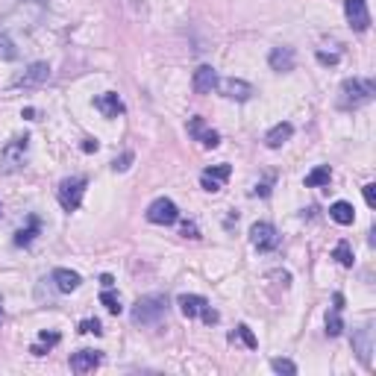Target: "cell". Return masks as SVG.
<instances>
[{"instance_id": "obj_13", "label": "cell", "mask_w": 376, "mask_h": 376, "mask_svg": "<svg viewBox=\"0 0 376 376\" xmlns=\"http://www.w3.org/2000/svg\"><path fill=\"white\" fill-rule=\"evenodd\" d=\"M191 88L197 94H212L218 88V71L212 68V65H200L191 76Z\"/></svg>"}, {"instance_id": "obj_1", "label": "cell", "mask_w": 376, "mask_h": 376, "mask_svg": "<svg viewBox=\"0 0 376 376\" xmlns=\"http://www.w3.org/2000/svg\"><path fill=\"white\" fill-rule=\"evenodd\" d=\"M373 97H376V85H373V80H364V76H353V80L341 83V88H338V109H347V112H353V109L368 106Z\"/></svg>"}, {"instance_id": "obj_6", "label": "cell", "mask_w": 376, "mask_h": 376, "mask_svg": "<svg viewBox=\"0 0 376 376\" xmlns=\"http://www.w3.org/2000/svg\"><path fill=\"white\" fill-rule=\"evenodd\" d=\"M250 244L256 247L259 253L276 250V247H280V232H276V227L268 224V220H259V224L250 227Z\"/></svg>"}, {"instance_id": "obj_12", "label": "cell", "mask_w": 376, "mask_h": 376, "mask_svg": "<svg viewBox=\"0 0 376 376\" xmlns=\"http://www.w3.org/2000/svg\"><path fill=\"white\" fill-rule=\"evenodd\" d=\"M188 136H191L194 141H200L203 147H218V145H220V136H218L215 129L206 127V121H203L200 115L188 121Z\"/></svg>"}, {"instance_id": "obj_5", "label": "cell", "mask_w": 376, "mask_h": 376, "mask_svg": "<svg viewBox=\"0 0 376 376\" xmlns=\"http://www.w3.org/2000/svg\"><path fill=\"white\" fill-rule=\"evenodd\" d=\"M147 220L156 227H171L180 220V209H176L171 197H156V200L147 206Z\"/></svg>"}, {"instance_id": "obj_22", "label": "cell", "mask_w": 376, "mask_h": 376, "mask_svg": "<svg viewBox=\"0 0 376 376\" xmlns=\"http://www.w3.org/2000/svg\"><path fill=\"white\" fill-rule=\"evenodd\" d=\"M56 344H59V333H41L36 344L30 347V353H32V356H44V350H50Z\"/></svg>"}, {"instance_id": "obj_28", "label": "cell", "mask_w": 376, "mask_h": 376, "mask_svg": "<svg viewBox=\"0 0 376 376\" xmlns=\"http://www.w3.org/2000/svg\"><path fill=\"white\" fill-rule=\"evenodd\" d=\"M232 335H238V338L244 341V344H247L250 350H256V347H259V341H256V335L250 333V326H247V324H241V326H238V329H236V333H232Z\"/></svg>"}, {"instance_id": "obj_4", "label": "cell", "mask_w": 376, "mask_h": 376, "mask_svg": "<svg viewBox=\"0 0 376 376\" xmlns=\"http://www.w3.org/2000/svg\"><path fill=\"white\" fill-rule=\"evenodd\" d=\"M85 185H88L85 176H68V180H62V182H59L56 197H59V206L65 209V212H76V209L83 206Z\"/></svg>"}, {"instance_id": "obj_11", "label": "cell", "mask_w": 376, "mask_h": 376, "mask_svg": "<svg viewBox=\"0 0 376 376\" xmlns=\"http://www.w3.org/2000/svg\"><path fill=\"white\" fill-rule=\"evenodd\" d=\"M229 174H232V168L224 162V165H212V168H206L203 174H200V185H203V191H209V194H215V191H220L224 188V182L229 180Z\"/></svg>"}, {"instance_id": "obj_9", "label": "cell", "mask_w": 376, "mask_h": 376, "mask_svg": "<svg viewBox=\"0 0 376 376\" xmlns=\"http://www.w3.org/2000/svg\"><path fill=\"white\" fill-rule=\"evenodd\" d=\"M344 15H347V24L356 30V32H368V27H370L368 0H347V3H344Z\"/></svg>"}, {"instance_id": "obj_33", "label": "cell", "mask_w": 376, "mask_h": 376, "mask_svg": "<svg viewBox=\"0 0 376 376\" xmlns=\"http://www.w3.org/2000/svg\"><path fill=\"white\" fill-rule=\"evenodd\" d=\"M341 56H338V53H324V50H320L317 53V62H324V65H335Z\"/></svg>"}, {"instance_id": "obj_2", "label": "cell", "mask_w": 376, "mask_h": 376, "mask_svg": "<svg viewBox=\"0 0 376 376\" xmlns=\"http://www.w3.org/2000/svg\"><path fill=\"white\" fill-rule=\"evenodd\" d=\"M168 315V300L162 294H147L132 306V324L136 326H153Z\"/></svg>"}, {"instance_id": "obj_15", "label": "cell", "mask_w": 376, "mask_h": 376, "mask_svg": "<svg viewBox=\"0 0 376 376\" xmlns=\"http://www.w3.org/2000/svg\"><path fill=\"white\" fill-rule=\"evenodd\" d=\"M101 362H103L101 350H80L71 356V370L74 373H92V370L101 368Z\"/></svg>"}, {"instance_id": "obj_25", "label": "cell", "mask_w": 376, "mask_h": 376, "mask_svg": "<svg viewBox=\"0 0 376 376\" xmlns=\"http://www.w3.org/2000/svg\"><path fill=\"white\" fill-rule=\"evenodd\" d=\"M101 303H103V306H106L112 315H121V312H124V306H121V297H118L112 289H103V294H101Z\"/></svg>"}, {"instance_id": "obj_31", "label": "cell", "mask_w": 376, "mask_h": 376, "mask_svg": "<svg viewBox=\"0 0 376 376\" xmlns=\"http://www.w3.org/2000/svg\"><path fill=\"white\" fill-rule=\"evenodd\" d=\"M132 159H136V156H132V153H124V156H121V159H115V162H112V171H115V174H118V171H121V174L129 171V162H132Z\"/></svg>"}, {"instance_id": "obj_3", "label": "cell", "mask_w": 376, "mask_h": 376, "mask_svg": "<svg viewBox=\"0 0 376 376\" xmlns=\"http://www.w3.org/2000/svg\"><path fill=\"white\" fill-rule=\"evenodd\" d=\"M27 150H30V136H15L12 141H6V147L0 150V171L3 174L21 171L27 162Z\"/></svg>"}, {"instance_id": "obj_7", "label": "cell", "mask_w": 376, "mask_h": 376, "mask_svg": "<svg viewBox=\"0 0 376 376\" xmlns=\"http://www.w3.org/2000/svg\"><path fill=\"white\" fill-rule=\"evenodd\" d=\"M48 80H50V65L48 62H32L27 71H21L12 80V88H39Z\"/></svg>"}, {"instance_id": "obj_35", "label": "cell", "mask_w": 376, "mask_h": 376, "mask_svg": "<svg viewBox=\"0 0 376 376\" xmlns=\"http://www.w3.org/2000/svg\"><path fill=\"white\" fill-rule=\"evenodd\" d=\"M83 150H85V153H94V150H97V141H94V138H85V141H83Z\"/></svg>"}, {"instance_id": "obj_32", "label": "cell", "mask_w": 376, "mask_h": 376, "mask_svg": "<svg viewBox=\"0 0 376 376\" xmlns=\"http://www.w3.org/2000/svg\"><path fill=\"white\" fill-rule=\"evenodd\" d=\"M362 191H364V200H368V206L373 209V206H376V185H373V182H368V185L362 188Z\"/></svg>"}, {"instance_id": "obj_16", "label": "cell", "mask_w": 376, "mask_h": 376, "mask_svg": "<svg viewBox=\"0 0 376 376\" xmlns=\"http://www.w3.org/2000/svg\"><path fill=\"white\" fill-rule=\"evenodd\" d=\"M176 306H180V312L185 317H200L206 309H209V300L200 294H180L176 297Z\"/></svg>"}, {"instance_id": "obj_38", "label": "cell", "mask_w": 376, "mask_h": 376, "mask_svg": "<svg viewBox=\"0 0 376 376\" xmlns=\"http://www.w3.org/2000/svg\"><path fill=\"white\" fill-rule=\"evenodd\" d=\"M0 315H3V300H0Z\"/></svg>"}, {"instance_id": "obj_34", "label": "cell", "mask_w": 376, "mask_h": 376, "mask_svg": "<svg viewBox=\"0 0 376 376\" xmlns=\"http://www.w3.org/2000/svg\"><path fill=\"white\" fill-rule=\"evenodd\" d=\"M182 236L185 238H200L197 236V224H182Z\"/></svg>"}, {"instance_id": "obj_8", "label": "cell", "mask_w": 376, "mask_h": 376, "mask_svg": "<svg viewBox=\"0 0 376 376\" xmlns=\"http://www.w3.org/2000/svg\"><path fill=\"white\" fill-rule=\"evenodd\" d=\"M353 353L362 359L364 368H373V359H370V353H373V324H364L353 333Z\"/></svg>"}, {"instance_id": "obj_24", "label": "cell", "mask_w": 376, "mask_h": 376, "mask_svg": "<svg viewBox=\"0 0 376 376\" xmlns=\"http://www.w3.org/2000/svg\"><path fill=\"white\" fill-rule=\"evenodd\" d=\"M341 312H344V309H338V306H333V312L326 315V333L329 335H341L344 333V320H341Z\"/></svg>"}, {"instance_id": "obj_36", "label": "cell", "mask_w": 376, "mask_h": 376, "mask_svg": "<svg viewBox=\"0 0 376 376\" xmlns=\"http://www.w3.org/2000/svg\"><path fill=\"white\" fill-rule=\"evenodd\" d=\"M253 194H262V197H268V194H271V185H268V182H262V185H256V191H253Z\"/></svg>"}, {"instance_id": "obj_19", "label": "cell", "mask_w": 376, "mask_h": 376, "mask_svg": "<svg viewBox=\"0 0 376 376\" xmlns=\"http://www.w3.org/2000/svg\"><path fill=\"white\" fill-rule=\"evenodd\" d=\"M268 62H271V68L273 71H294V62H297V56H294V50L291 48H273L271 50V56H268Z\"/></svg>"}, {"instance_id": "obj_14", "label": "cell", "mask_w": 376, "mask_h": 376, "mask_svg": "<svg viewBox=\"0 0 376 376\" xmlns=\"http://www.w3.org/2000/svg\"><path fill=\"white\" fill-rule=\"evenodd\" d=\"M94 109L101 112L103 118H118V115H124L127 112V106L124 101L115 94V92H103V94H97L94 97Z\"/></svg>"}, {"instance_id": "obj_17", "label": "cell", "mask_w": 376, "mask_h": 376, "mask_svg": "<svg viewBox=\"0 0 376 376\" xmlns=\"http://www.w3.org/2000/svg\"><path fill=\"white\" fill-rule=\"evenodd\" d=\"M50 280L56 282V291H62V294H71V291H76L83 285V276L76 271H68V268H56Z\"/></svg>"}, {"instance_id": "obj_20", "label": "cell", "mask_w": 376, "mask_h": 376, "mask_svg": "<svg viewBox=\"0 0 376 376\" xmlns=\"http://www.w3.org/2000/svg\"><path fill=\"white\" fill-rule=\"evenodd\" d=\"M39 232H41V220H39L36 215H30L27 227L15 232V247H30L32 241H36V236H39Z\"/></svg>"}, {"instance_id": "obj_26", "label": "cell", "mask_w": 376, "mask_h": 376, "mask_svg": "<svg viewBox=\"0 0 376 376\" xmlns=\"http://www.w3.org/2000/svg\"><path fill=\"white\" fill-rule=\"evenodd\" d=\"M12 59H18L15 41L9 39V36H0V62H12Z\"/></svg>"}, {"instance_id": "obj_10", "label": "cell", "mask_w": 376, "mask_h": 376, "mask_svg": "<svg viewBox=\"0 0 376 376\" xmlns=\"http://www.w3.org/2000/svg\"><path fill=\"white\" fill-rule=\"evenodd\" d=\"M218 88H220V94H224L227 101H238V103H244V101H250V97L256 94L250 83L236 80V76H229V80H218Z\"/></svg>"}, {"instance_id": "obj_23", "label": "cell", "mask_w": 376, "mask_h": 376, "mask_svg": "<svg viewBox=\"0 0 376 376\" xmlns=\"http://www.w3.org/2000/svg\"><path fill=\"white\" fill-rule=\"evenodd\" d=\"M329 180H333V171H329L326 165H320V168H315L312 174L306 176V188H320V185H329Z\"/></svg>"}, {"instance_id": "obj_27", "label": "cell", "mask_w": 376, "mask_h": 376, "mask_svg": "<svg viewBox=\"0 0 376 376\" xmlns=\"http://www.w3.org/2000/svg\"><path fill=\"white\" fill-rule=\"evenodd\" d=\"M333 259H338L341 268H353V250H350L347 241H338V247H335V253H333Z\"/></svg>"}, {"instance_id": "obj_21", "label": "cell", "mask_w": 376, "mask_h": 376, "mask_svg": "<svg viewBox=\"0 0 376 376\" xmlns=\"http://www.w3.org/2000/svg\"><path fill=\"white\" fill-rule=\"evenodd\" d=\"M329 218L341 227H350L353 220H356V209H353V203H347V200H338V203L329 206Z\"/></svg>"}, {"instance_id": "obj_29", "label": "cell", "mask_w": 376, "mask_h": 376, "mask_svg": "<svg viewBox=\"0 0 376 376\" xmlns=\"http://www.w3.org/2000/svg\"><path fill=\"white\" fill-rule=\"evenodd\" d=\"M271 368H273L276 373H289V376L297 373V364H294L291 359H273V362H271Z\"/></svg>"}, {"instance_id": "obj_18", "label": "cell", "mask_w": 376, "mask_h": 376, "mask_svg": "<svg viewBox=\"0 0 376 376\" xmlns=\"http://www.w3.org/2000/svg\"><path fill=\"white\" fill-rule=\"evenodd\" d=\"M291 136H294V127L289 124V121H282V124H276V127L268 129V136H264V145H268L271 150H280L285 141H291Z\"/></svg>"}, {"instance_id": "obj_30", "label": "cell", "mask_w": 376, "mask_h": 376, "mask_svg": "<svg viewBox=\"0 0 376 376\" xmlns=\"http://www.w3.org/2000/svg\"><path fill=\"white\" fill-rule=\"evenodd\" d=\"M80 333H94V335H103V326H101V320L97 317H88L80 324Z\"/></svg>"}, {"instance_id": "obj_37", "label": "cell", "mask_w": 376, "mask_h": 376, "mask_svg": "<svg viewBox=\"0 0 376 376\" xmlns=\"http://www.w3.org/2000/svg\"><path fill=\"white\" fill-rule=\"evenodd\" d=\"M101 282H103V289H112V285H115V280H112V276H109V273H103V276H101Z\"/></svg>"}]
</instances>
